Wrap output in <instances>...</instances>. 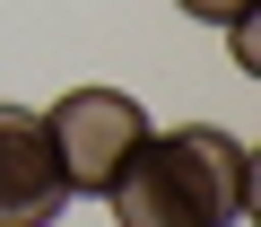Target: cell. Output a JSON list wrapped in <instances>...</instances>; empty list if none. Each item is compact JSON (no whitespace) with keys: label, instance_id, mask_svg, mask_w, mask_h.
<instances>
[{"label":"cell","instance_id":"obj_1","mask_svg":"<svg viewBox=\"0 0 261 227\" xmlns=\"http://www.w3.org/2000/svg\"><path fill=\"white\" fill-rule=\"evenodd\" d=\"M122 227H235L252 210V149L218 123L192 131H140L105 184Z\"/></svg>","mask_w":261,"mask_h":227},{"label":"cell","instance_id":"obj_2","mask_svg":"<svg viewBox=\"0 0 261 227\" xmlns=\"http://www.w3.org/2000/svg\"><path fill=\"white\" fill-rule=\"evenodd\" d=\"M44 131H53V149H61L70 192H96V201H105L113 166L140 149V131H148V105L122 96V87H70V96L44 114Z\"/></svg>","mask_w":261,"mask_h":227},{"label":"cell","instance_id":"obj_3","mask_svg":"<svg viewBox=\"0 0 261 227\" xmlns=\"http://www.w3.org/2000/svg\"><path fill=\"white\" fill-rule=\"evenodd\" d=\"M70 175H61V149L44 131L35 105H0V227H53L70 210Z\"/></svg>","mask_w":261,"mask_h":227},{"label":"cell","instance_id":"obj_4","mask_svg":"<svg viewBox=\"0 0 261 227\" xmlns=\"http://www.w3.org/2000/svg\"><path fill=\"white\" fill-rule=\"evenodd\" d=\"M183 18H200V27H235L244 9H261V0H174Z\"/></svg>","mask_w":261,"mask_h":227}]
</instances>
